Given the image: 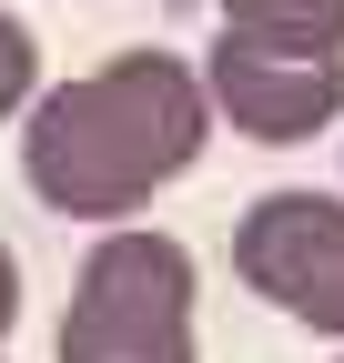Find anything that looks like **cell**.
Instances as JSON below:
<instances>
[{
    "label": "cell",
    "instance_id": "cell-7",
    "mask_svg": "<svg viewBox=\"0 0 344 363\" xmlns=\"http://www.w3.org/2000/svg\"><path fill=\"white\" fill-rule=\"evenodd\" d=\"M11 323H21V252L0 242V333H11Z\"/></svg>",
    "mask_w": 344,
    "mask_h": 363
},
{
    "label": "cell",
    "instance_id": "cell-4",
    "mask_svg": "<svg viewBox=\"0 0 344 363\" xmlns=\"http://www.w3.org/2000/svg\"><path fill=\"white\" fill-rule=\"evenodd\" d=\"M233 272L304 333L344 343V202L324 192H264L233 222Z\"/></svg>",
    "mask_w": 344,
    "mask_h": 363
},
{
    "label": "cell",
    "instance_id": "cell-6",
    "mask_svg": "<svg viewBox=\"0 0 344 363\" xmlns=\"http://www.w3.org/2000/svg\"><path fill=\"white\" fill-rule=\"evenodd\" d=\"M31 101H41V40L21 11H0V121H21Z\"/></svg>",
    "mask_w": 344,
    "mask_h": 363
},
{
    "label": "cell",
    "instance_id": "cell-3",
    "mask_svg": "<svg viewBox=\"0 0 344 363\" xmlns=\"http://www.w3.org/2000/svg\"><path fill=\"white\" fill-rule=\"evenodd\" d=\"M203 91L243 142H314L324 121H344V51L324 40H264V30H223L203 51Z\"/></svg>",
    "mask_w": 344,
    "mask_h": 363
},
{
    "label": "cell",
    "instance_id": "cell-2",
    "mask_svg": "<svg viewBox=\"0 0 344 363\" xmlns=\"http://www.w3.org/2000/svg\"><path fill=\"white\" fill-rule=\"evenodd\" d=\"M61 363H193V252L152 222H112L71 272Z\"/></svg>",
    "mask_w": 344,
    "mask_h": 363
},
{
    "label": "cell",
    "instance_id": "cell-5",
    "mask_svg": "<svg viewBox=\"0 0 344 363\" xmlns=\"http://www.w3.org/2000/svg\"><path fill=\"white\" fill-rule=\"evenodd\" d=\"M223 30H264V40H324L344 51V0H213Z\"/></svg>",
    "mask_w": 344,
    "mask_h": 363
},
{
    "label": "cell",
    "instance_id": "cell-1",
    "mask_svg": "<svg viewBox=\"0 0 344 363\" xmlns=\"http://www.w3.org/2000/svg\"><path fill=\"white\" fill-rule=\"evenodd\" d=\"M213 91L172 51H122L81 81H51L21 111V182L61 222H132L162 182H183L213 142Z\"/></svg>",
    "mask_w": 344,
    "mask_h": 363
}]
</instances>
